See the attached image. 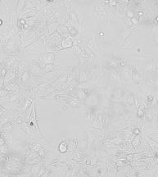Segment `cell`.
Here are the masks:
<instances>
[{
    "label": "cell",
    "instance_id": "cell-2",
    "mask_svg": "<svg viewBox=\"0 0 158 177\" xmlns=\"http://www.w3.org/2000/svg\"><path fill=\"white\" fill-rule=\"evenodd\" d=\"M148 142H149V144H150V147H151V149H153L154 152H158V143L155 141H153L151 139H148Z\"/></svg>",
    "mask_w": 158,
    "mask_h": 177
},
{
    "label": "cell",
    "instance_id": "cell-3",
    "mask_svg": "<svg viewBox=\"0 0 158 177\" xmlns=\"http://www.w3.org/2000/svg\"><path fill=\"white\" fill-rule=\"evenodd\" d=\"M59 151L61 153H66L67 151V144L66 142H63L59 145Z\"/></svg>",
    "mask_w": 158,
    "mask_h": 177
},
{
    "label": "cell",
    "instance_id": "cell-7",
    "mask_svg": "<svg viewBox=\"0 0 158 177\" xmlns=\"http://www.w3.org/2000/svg\"><path fill=\"white\" fill-rule=\"evenodd\" d=\"M134 133H135V134H138V133H139V130L136 129L135 131H134Z\"/></svg>",
    "mask_w": 158,
    "mask_h": 177
},
{
    "label": "cell",
    "instance_id": "cell-1",
    "mask_svg": "<svg viewBox=\"0 0 158 177\" xmlns=\"http://www.w3.org/2000/svg\"><path fill=\"white\" fill-rule=\"evenodd\" d=\"M14 77H15V72H13V71H9V72H7V75H6V79H5V84H7V83H8V82H10L12 79H14Z\"/></svg>",
    "mask_w": 158,
    "mask_h": 177
},
{
    "label": "cell",
    "instance_id": "cell-5",
    "mask_svg": "<svg viewBox=\"0 0 158 177\" xmlns=\"http://www.w3.org/2000/svg\"><path fill=\"white\" fill-rule=\"evenodd\" d=\"M7 151V144H4V145H3V146L0 147V153H6Z\"/></svg>",
    "mask_w": 158,
    "mask_h": 177
},
{
    "label": "cell",
    "instance_id": "cell-4",
    "mask_svg": "<svg viewBox=\"0 0 158 177\" xmlns=\"http://www.w3.org/2000/svg\"><path fill=\"white\" fill-rule=\"evenodd\" d=\"M3 129H4V131L6 132L11 131L13 130V126L11 124H10V123H6L3 126Z\"/></svg>",
    "mask_w": 158,
    "mask_h": 177
},
{
    "label": "cell",
    "instance_id": "cell-6",
    "mask_svg": "<svg viewBox=\"0 0 158 177\" xmlns=\"http://www.w3.org/2000/svg\"><path fill=\"white\" fill-rule=\"evenodd\" d=\"M4 144H6L5 139H4L3 138L0 137V147H1V146H3V145H4Z\"/></svg>",
    "mask_w": 158,
    "mask_h": 177
}]
</instances>
